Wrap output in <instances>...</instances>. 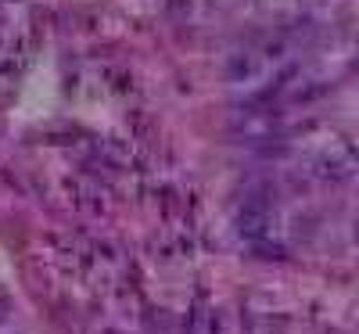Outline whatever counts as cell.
Returning a JSON list of instances; mask_svg holds the SVG:
<instances>
[{
  "label": "cell",
  "mask_w": 359,
  "mask_h": 334,
  "mask_svg": "<svg viewBox=\"0 0 359 334\" xmlns=\"http://www.w3.org/2000/svg\"><path fill=\"white\" fill-rule=\"evenodd\" d=\"M8 313H11V302H8V295H4V291H0V323L8 320Z\"/></svg>",
  "instance_id": "7a4b0ae2"
},
{
  "label": "cell",
  "mask_w": 359,
  "mask_h": 334,
  "mask_svg": "<svg viewBox=\"0 0 359 334\" xmlns=\"http://www.w3.org/2000/svg\"><path fill=\"white\" fill-rule=\"evenodd\" d=\"M237 230H241L248 241L266 237V230H269V205L262 198H248L241 205V212H237Z\"/></svg>",
  "instance_id": "6da1fadb"
}]
</instances>
